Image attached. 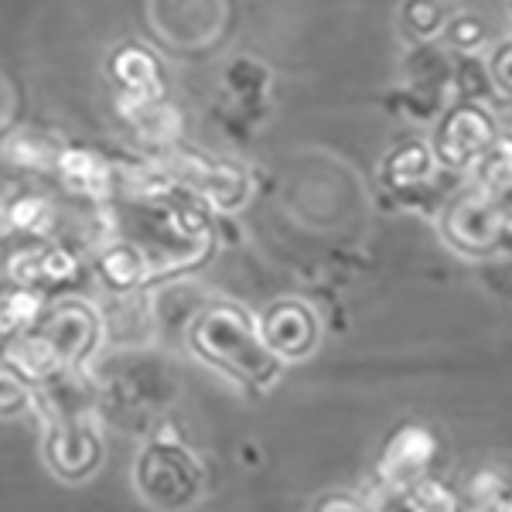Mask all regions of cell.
I'll list each match as a JSON object with an SVG mask.
<instances>
[{"mask_svg": "<svg viewBox=\"0 0 512 512\" xmlns=\"http://www.w3.org/2000/svg\"><path fill=\"white\" fill-rule=\"evenodd\" d=\"M434 454V437L420 427H407L390 441V448L383 454V475L390 482H410L424 472V465Z\"/></svg>", "mask_w": 512, "mask_h": 512, "instance_id": "cell-1", "label": "cell"}, {"mask_svg": "<svg viewBox=\"0 0 512 512\" xmlns=\"http://www.w3.org/2000/svg\"><path fill=\"white\" fill-rule=\"evenodd\" d=\"M263 332H267L270 345L280 352H304L311 342V315L301 304H280L263 321Z\"/></svg>", "mask_w": 512, "mask_h": 512, "instance_id": "cell-2", "label": "cell"}, {"mask_svg": "<svg viewBox=\"0 0 512 512\" xmlns=\"http://www.w3.org/2000/svg\"><path fill=\"white\" fill-rule=\"evenodd\" d=\"M489 140H492L489 123L472 110H461V113H454L448 120V127H444V154H448L451 161H465V158H472V154L485 151Z\"/></svg>", "mask_w": 512, "mask_h": 512, "instance_id": "cell-3", "label": "cell"}, {"mask_svg": "<svg viewBox=\"0 0 512 512\" xmlns=\"http://www.w3.org/2000/svg\"><path fill=\"white\" fill-rule=\"evenodd\" d=\"M495 229H499V219H495V209L489 202H465L451 216V236L468 250L492 243Z\"/></svg>", "mask_w": 512, "mask_h": 512, "instance_id": "cell-4", "label": "cell"}, {"mask_svg": "<svg viewBox=\"0 0 512 512\" xmlns=\"http://www.w3.org/2000/svg\"><path fill=\"white\" fill-rule=\"evenodd\" d=\"M417 499H420V506H434V509H451L454 502H451V495L441 489L437 482H424L417 489Z\"/></svg>", "mask_w": 512, "mask_h": 512, "instance_id": "cell-5", "label": "cell"}, {"mask_svg": "<svg viewBox=\"0 0 512 512\" xmlns=\"http://www.w3.org/2000/svg\"><path fill=\"white\" fill-rule=\"evenodd\" d=\"M495 76H499L502 86L512 89V48H506V52L495 59Z\"/></svg>", "mask_w": 512, "mask_h": 512, "instance_id": "cell-6", "label": "cell"}]
</instances>
